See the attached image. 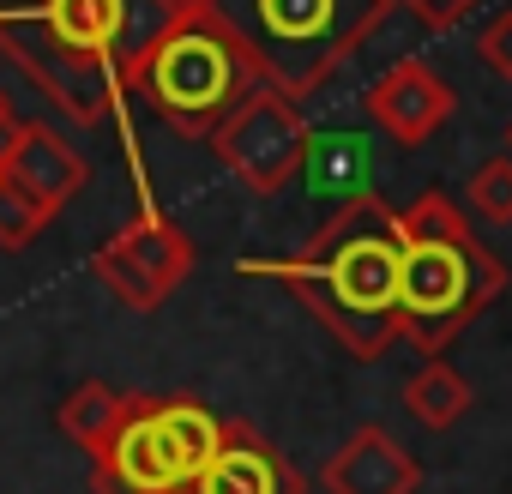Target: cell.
<instances>
[{"label": "cell", "mask_w": 512, "mask_h": 494, "mask_svg": "<svg viewBox=\"0 0 512 494\" xmlns=\"http://www.w3.org/2000/svg\"><path fill=\"white\" fill-rule=\"evenodd\" d=\"M247 37L266 85L284 97H314L350 55L374 43L398 0H217Z\"/></svg>", "instance_id": "277c9868"}, {"label": "cell", "mask_w": 512, "mask_h": 494, "mask_svg": "<svg viewBox=\"0 0 512 494\" xmlns=\"http://www.w3.org/2000/svg\"><path fill=\"white\" fill-rule=\"evenodd\" d=\"M302 175L320 199H356V193H368V145L356 133H314L308 127Z\"/></svg>", "instance_id": "7c38bea8"}, {"label": "cell", "mask_w": 512, "mask_h": 494, "mask_svg": "<svg viewBox=\"0 0 512 494\" xmlns=\"http://www.w3.org/2000/svg\"><path fill=\"white\" fill-rule=\"evenodd\" d=\"M193 235L175 223V217H163L157 205H139V217L133 223H121L97 254H91V272L103 278V290L121 302V308H139V314H151V308H163L181 284H187V272H193Z\"/></svg>", "instance_id": "52a82bcc"}, {"label": "cell", "mask_w": 512, "mask_h": 494, "mask_svg": "<svg viewBox=\"0 0 512 494\" xmlns=\"http://www.w3.org/2000/svg\"><path fill=\"white\" fill-rule=\"evenodd\" d=\"M55 211H43L31 193H19L13 181H0V247H31L49 229Z\"/></svg>", "instance_id": "2e32d148"}, {"label": "cell", "mask_w": 512, "mask_h": 494, "mask_svg": "<svg viewBox=\"0 0 512 494\" xmlns=\"http://www.w3.org/2000/svg\"><path fill=\"white\" fill-rule=\"evenodd\" d=\"M506 145H512V133H506Z\"/></svg>", "instance_id": "ffe728a7"}, {"label": "cell", "mask_w": 512, "mask_h": 494, "mask_svg": "<svg viewBox=\"0 0 512 494\" xmlns=\"http://www.w3.org/2000/svg\"><path fill=\"white\" fill-rule=\"evenodd\" d=\"M368 121L386 133V139H398L404 151H416V145H428L452 115H458V91L428 67V61H398V67H386L374 85H368Z\"/></svg>", "instance_id": "9c48e42d"}, {"label": "cell", "mask_w": 512, "mask_h": 494, "mask_svg": "<svg viewBox=\"0 0 512 494\" xmlns=\"http://www.w3.org/2000/svg\"><path fill=\"white\" fill-rule=\"evenodd\" d=\"M0 181H13L19 193H31L43 211H61L67 199L85 193L91 163L43 121H0Z\"/></svg>", "instance_id": "ba28073f"}, {"label": "cell", "mask_w": 512, "mask_h": 494, "mask_svg": "<svg viewBox=\"0 0 512 494\" xmlns=\"http://www.w3.org/2000/svg\"><path fill=\"white\" fill-rule=\"evenodd\" d=\"M404 410H410L422 428L446 434V428H452V422H464V410H470V380H464L452 362L428 356V362L404 380Z\"/></svg>", "instance_id": "4fadbf2b"}, {"label": "cell", "mask_w": 512, "mask_h": 494, "mask_svg": "<svg viewBox=\"0 0 512 494\" xmlns=\"http://www.w3.org/2000/svg\"><path fill=\"white\" fill-rule=\"evenodd\" d=\"M253 85H266V73L217 0H181L139 67L121 79V91H139L181 139H205Z\"/></svg>", "instance_id": "3957f363"}, {"label": "cell", "mask_w": 512, "mask_h": 494, "mask_svg": "<svg viewBox=\"0 0 512 494\" xmlns=\"http://www.w3.org/2000/svg\"><path fill=\"white\" fill-rule=\"evenodd\" d=\"M506 266L476 223L446 199L422 193L398 211V338L422 356H446L458 332L500 302Z\"/></svg>", "instance_id": "7a4b0ae2"}, {"label": "cell", "mask_w": 512, "mask_h": 494, "mask_svg": "<svg viewBox=\"0 0 512 494\" xmlns=\"http://www.w3.org/2000/svg\"><path fill=\"white\" fill-rule=\"evenodd\" d=\"M247 278H278L356 362L398 344V211L380 193L338 199V211L290 260H241Z\"/></svg>", "instance_id": "6da1fadb"}, {"label": "cell", "mask_w": 512, "mask_h": 494, "mask_svg": "<svg viewBox=\"0 0 512 494\" xmlns=\"http://www.w3.org/2000/svg\"><path fill=\"white\" fill-rule=\"evenodd\" d=\"M187 494H308V482L253 422H223L217 452L187 482Z\"/></svg>", "instance_id": "30bf717a"}, {"label": "cell", "mask_w": 512, "mask_h": 494, "mask_svg": "<svg viewBox=\"0 0 512 494\" xmlns=\"http://www.w3.org/2000/svg\"><path fill=\"white\" fill-rule=\"evenodd\" d=\"M217 434L223 422L187 392L175 398L127 392L115 434L91 452V488L97 494H187V482L217 452Z\"/></svg>", "instance_id": "5b68a950"}, {"label": "cell", "mask_w": 512, "mask_h": 494, "mask_svg": "<svg viewBox=\"0 0 512 494\" xmlns=\"http://www.w3.org/2000/svg\"><path fill=\"white\" fill-rule=\"evenodd\" d=\"M0 121H13V109H7V91H0Z\"/></svg>", "instance_id": "d6986e66"}, {"label": "cell", "mask_w": 512, "mask_h": 494, "mask_svg": "<svg viewBox=\"0 0 512 494\" xmlns=\"http://www.w3.org/2000/svg\"><path fill=\"white\" fill-rule=\"evenodd\" d=\"M464 205L482 223H512V157H488L464 181Z\"/></svg>", "instance_id": "9a60e30c"}, {"label": "cell", "mask_w": 512, "mask_h": 494, "mask_svg": "<svg viewBox=\"0 0 512 494\" xmlns=\"http://www.w3.org/2000/svg\"><path fill=\"white\" fill-rule=\"evenodd\" d=\"M398 7H404V13H416L428 31H452V25H464V19H470L476 0H398Z\"/></svg>", "instance_id": "ac0fdd59"}, {"label": "cell", "mask_w": 512, "mask_h": 494, "mask_svg": "<svg viewBox=\"0 0 512 494\" xmlns=\"http://www.w3.org/2000/svg\"><path fill=\"white\" fill-rule=\"evenodd\" d=\"M205 145L223 157V169L247 187V193H284L296 175H302V145H308V121H302V103L284 97L278 85H253L211 133Z\"/></svg>", "instance_id": "8992f818"}, {"label": "cell", "mask_w": 512, "mask_h": 494, "mask_svg": "<svg viewBox=\"0 0 512 494\" xmlns=\"http://www.w3.org/2000/svg\"><path fill=\"white\" fill-rule=\"evenodd\" d=\"M121 410H127V392H115L109 380H85V386H73V392L61 398V410H55V428H61V434H67L79 452H97V446L115 434Z\"/></svg>", "instance_id": "5bb4252c"}, {"label": "cell", "mask_w": 512, "mask_h": 494, "mask_svg": "<svg viewBox=\"0 0 512 494\" xmlns=\"http://www.w3.org/2000/svg\"><path fill=\"white\" fill-rule=\"evenodd\" d=\"M326 494H416L422 464L386 434V428H356L320 470Z\"/></svg>", "instance_id": "8fae6325"}, {"label": "cell", "mask_w": 512, "mask_h": 494, "mask_svg": "<svg viewBox=\"0 0 512 494\" xmlns=\"http://www.w3.org/2000/svg\"><path fill=\"white\" fill-rule=\"evenodd\" d=\"M476 61H482L494 79H512V7L494 13V19L476 31Z\"/></svg>", "instance_id": "e0dca14e"}]
</instances>
